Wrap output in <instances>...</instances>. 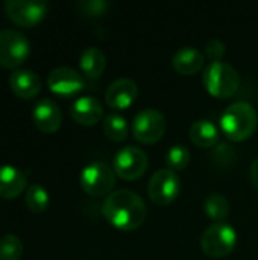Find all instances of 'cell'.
Masks as SVG:
<instances>
[{
    "label": "cell",
    "instance_id": "7c38bea8",
    "mask_svg": "<svg viewBox=\"0 0 258 260\" xmlns=\"http://www.w3.org/2000/svg\"><path fill=\"white\" fill-rule=\"evenodd\" d=\"M138 94L137 82L129 78H119L111 82L105 91V102L113 110H126L129 108Z\"/></svg>",
    "mask_w": 258,
    "mask_h": 260
},
{
    "label": "cell",
    "instance_id": "8992f818",
    "mask_svg": "<svg viewBox=\"0 0 258 260\" xmlns=\"http://www.w3.org/2000/svg\"><path fill=\"white\" fill-rule=\"evenodd\" d=\"M81 186L91 197L109 195L116 186V172L103 161H93L82 169Z\"/></svg>",
    "mask_w": 258,
    "mask_h": 260
},
{
    "label": "cell",
    "instance_id": "6da1fadb",
    "mask_svg": "<svg viewBox=\"0 0 258 260\" xmlns=\"http://www.w3.org/2000/svg\"><path fill=\"white\" fill-rule=\"evenodd\" d=\"M102 213L113 227L122 232H132L143 225L148 216V207L138 193L120 189L105 198Z\"/></svg>",
    "mask_w": 258,
    "mask_h": 260
},
{
    "label": "cell",
    "instance_id": "7a4b0ae2",
    "mask_svg": "<svg viewBox=\"0 0 258 260\" xmlns=\"http://www.w3.org/2000/svg\"><path fill=\"white\" fill-rule=\"evenodd\" d=\"M257 126V111L249 102H234L220 116V131L231 142L248 140Z\"/></svg>",
    "mask_w": 258,
    "mask_h": 260
},
{
    "label": "cell",
    "instance_id": "52a82bcc",
    "mask_svg": "<svg viewBox=\"0 0 258 260\" xmlns=\"http://www.w3.org/2000/svg\"><path fill=\"white\" fill-rule=\"evenodd\" d=\"M166 126V119L158 110L144 108L132 120V136L138 143L154 145L164 136Z\"/></svg>",
    "mask_w": 258,
    "mask_h": 260
},
{
    "label": "cell",
    "instance_id": "d6986e66",
    "mask_svg": "<svg viewBox=\"0 0 258 260\" xmlns=\"http://www.w3.org/2000/svg\"><path fill=\"white\" fill-rule=\"evenodd\" d=\"M79 66H81L82 73L88 79H97L106 67V58L100 49L87 47L81 55Z\"/></svg>",
    "mask_w": 258,
    "mask_h": 260
},
{
    "label": "cell",
    "instance_id": "484cf974",
    "mask_svg": "<svg viewBox=\"0 0 258 260\" xmlns=\"http://www.w3.org/2000/svg\"><path fill=\"white\" fill-rule=\"evenodd\" d=\"M205 52H207V55H208V58H210L211 61H220V59L224 58L225 52H227L225 43L220 41V40H217V38H213V40H210V41L207 43Z\"/></svg>",
    "mask_w": 258,
    "mask_h": 260
},
{
    "label": "cell",
    "instance_id": "5bb4252c",
    "mask_svg": "<svg viewBox=\"0 0 258 260\" xmlns=\"http://www.w3.org/2000/svg\"><path fill=\"white\" fill-rule=\"evenodd\" d=\"M71 119L84 126H93L99 123L103 117L102 104L93 96H82L78 98L70 107Z\"/></svg>",
    "mask_w": 258,
    "mask_h": 260
},
{
    "label": "cell",
    "instance_id": "44dd1931",
    "mask_svg": "<svg viewBox=\"0 0 258 260\" xmlns=\"http://www.w3.org/2000/svg\"><path fill=\"white\" fill-rule=\"evenodd\" d=\"M204 212L210 219L224 222L230 215V201L220 193H211L204 203Z\"/></svg>",
    "mask_w": 258,
    "mask_h": 260
},
{
    "label": "cell",
    "instance_id": "ac0fdd59",
    "mask_svg": "<svg viewBox=\"0 0 258 260\" xmlns=\"http://www.w3.org/2000/svg\"><path fill=\"white\" fill-rule=\"evenodd\" d=\"M189 136H190V140L193 145L205 149V148H213L219 143L220 129L211 120L201 119V120H196L190 126Z\"/></svg>",
    "mask_w": 258,
    "mask_h": 260
},
{
    "label": "cell",
    "instance_id": "30bf717a",
    "mask_svg": "<svg viewBox=\"0 0 258 260\" xmlns=\"http://www.w3.org/2000/svg\"><path fill=\"white\" fill-rule=\"evenodd\" d=\"M6 17L21 27H30L38 24L46 12L47 5L44 2H30V0H6L3 3Z\"/></svg>",
    "mask_w": 258,
    "mask_h": 260
},
{
    "label": "cell",
    "instance_id": "9c48e42d",
    "mask_svg": "<svg viewBox=\"0 0 258 260\" xmlns=\"http://www.w3.org/2000/svg\"><path fill=\"white\" fill-rule=\"evenodd\" d=\"M148 166L149 160L146 152L137 146L122 148L113 160V169L116 175L126 181H134L143 177Z\"/></svg>",
    "mask_w": 258,
    "mask_h": 260
},
{
    "label": "cell",
    "instance_id": "7402d4cb",
    "mask_svg": "<svg viewBox=\"0 0 258 260\" xmlns=\"http://www.w3.org/2000/svg\"><path fill=\"white\" fill-rule=\"evenodd\" d=\"M24 203L27 206V209L33 213H43L47 210L49 207V193L47 190L40 186V184H30L26 189V195H24Z\"/></svg>",
    "mask_w": 258,
    "mask_h": 260
},
{
    "label": "cell",
    "instance_id": "3957f363",
    "mask_svg": "<svg viewBox=\"0 0 258 260\" xmlns=\"http://www.w3.org/2000/svg\"><path fill=\"white\" fill-rule=\"evenodd\" d=\"M202 81L207 91L213 98L219 99H228L234 96L240 87L239 72L224 61H211L204 70Z\"/></svg>",
    "mask_w": 258,
    "mask_h": 260
},
{
    "label": "cell",
    "instance_id": "ffe728a7",
    "mask_svg": "<svg viewBox=\"0 0 258 260\" xmlns=\"http://www.w3.org/2000/svg\"><path fill=\"white\" fill-rule=\"evenodd\" d=\"M102 128H103L105 136L113 142H123L126 140L129 134V126H128L126 119L117 113H111L105 116Z\"/></svg>",
    "mask_w": 258,
    "mask_h": 260
},
{
    "label": "cell",
    "instance_id": "277c9868",
    "mask_svg": "<svg viewBox=\"0 0 258 260\" xmlns=\"http://www.w3.org/2000/svg\"><path fill=\"white\" fill-rule=\"evenodd\" d=\"M237 244V233L233 225L227 222H216L207 227L201 236L202 251L213 259L230 256Z\"/></svg>",
    "mask_w": 258,
    "mask_h": 260
},
{
    "label": "cell",
    "instance_id": "5b68a950",
    "mask_svg": "<svg viewBox=\"0 0 258 260\" xmlns=\"http://www.w3.org/2000/svg\"><path fill=\"white\" fill-rule=\"evenodd\" d=\"M30 53V43L15 29H0V67L17 69Z\"/></svg>",
    "mask_w": 258,
    "mask_h": 260
},
{
    "label": "cell",
    "instance_id": "9a60e30c",
    "mask_svg": "<svg viewBox=\"0 0 258 260\" xmlns=\"http://www.w3.org/2000/svg\"><path fill=\"white\" fill-rule=\"evenodd\" d=\"M9 87H11V90L14 91L15 96L27 101V99L36 98L41 93L43 82H41L40 76L35 72L20 69V70H14L11 73Z\"/></svg>",
    "mask_w": 258,
    "mask_h": 260
},
{
    "label": "cell",
    "instance_id": "d4e9b609",
    "mask_svg": "<svg viewBox=\"0 0 258 260\" xmlns=\"http://www.w3.org/2000/svg\"><path fill=\"white\" fill-rule=\"evenodd\" d=\"M78 6L81 12L88 17H100L106 12L109 5L108 2H103V0H87V2H81Z\"/></svg>",
    "mask_w": 258,
    "mask_h": 260
},
{
    "label": "cell",
    "instance_id": "ba28073f",
    "mask_svg": "<svg viewBox=\"0 0 258 260\" xmlns=\"http://www.w3.org/2000/svg\"><path fill=\"white\" fill-rule=\"evenodd\" d=\"M181 192V178L170 169L157 171L148 183V195L151 201L160 207L172 204Z\"/></svg>",
    "mask_w": 258,
    "mask_h": 260
},
{
    "label": "cell",
    "instance_id": "cb8c5ba5",
    "mask_svg": "<svg viewBox=\"0 0 258 260\" xmlns=\"http://www.w3.org/2000/svg\"><path fill=\"white\" fill-rule=\"evenodd\" d=\"M23 244L14 235H6L0 239V260H20Z\"/></svg>",
    "mask_w": 258,
    "mask_h": 260
},
{
    "label": "cell",
    "instance_id": "4316f807",
    "mask_svg": "<svg viewBox=\"0 0 258 260\" xmlns=\"http://www.w3.org/2000/svg\"><path fill=\"white\" fill-rule=\"evenodd\" d=\"M251 181L255 187V190L258 192V158L252 161L251 165Z\"/></svg>",
    "mask_w": 258,
    "mask_h": 260
},
{
    "label": "cell",
    "instance_id": "2e32d148",
    "mask_svg": "<svg viewBox=\"0 0 258 260\" xmlns=\"http://www.w3.org/2000/svg\"><path fill=\"white\" fill-rule=\"evenodd\" d=\"M27 187L26 175L9 165L0 166V198L14 200L24 192Z\"/></svg>",
    "mask_w": 258,
    "mask_h": 260
},
{
    "label": "cell",
    "instance_id": "603a6c76",
    "mask_svg": "<svg viewBox=\"0 0 258 260\" xmlns=\"http://www.w3.org/2000/svg\"><path fill=\"white\" fill-rule=\"evenodd\" d=\"M190 161V152L186 146L182 145H175L172 146L167 154H166V165L167 169L173 171V172H179L184 171L189 166Z\"/></svg>",
    "mask_w": 258,
    "mask_h": 260
},
{
    "label": "cell",
    "instance_id": "e0dca14e",
    "mask_svg": "<svg viewBox=\"0 0 258 260\" xmlns=\"http://www.w3.org/2000/svg\"><path fill=\"white\" fill-rule=\"evenodd\" d=\"M205 64V56L195 47H181L172 56L173 69L184 76H192L201 72Z\"/></svg>",
    "mask_w": 258,
    "mask_h": 260
},
{
    "label": "cell",
    "instance_id": "8fae6325",
    "mask_svg": "<svg viewBox=\"0 0 258 260\" xmlns=\"http://www.w3.org/2000/svg\"><path fill=\"white\" fill-rule=\"evenodd\" d=\"M47 85L52 93L59 96H71L85 87V81L79 72L71 67H56L47 76Z\"/></svg>",
    "mask_w": 258,
    "mask_h": 260
},
{
    "label": "cell",
    "instance_id": "4fadbf2b",
    "mask_svg": "<svg viewBox=\"0 0 258 260\" xmlns=\"http://www.w3.org/2000/svg\"><path fill=\"white\" fill-rule=\"evenodd\" d=\"M32 120L35 126L44 134H53L62 123V113L59 105L52 99H41L32 110Z\"/></svg>",
    "mask_w": 258,
    "mask_h": 260
}]
</instances>
